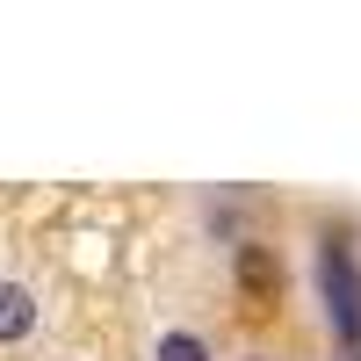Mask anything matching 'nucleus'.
<instances>
[{
    "label": "nucleus",
    "mask_w": 361,
    "mask_h": 361,
    "mask_svg": "<svg viewBox=\"0 0 361 361\" xmlns=\"http://www.w3.org/2000/svg\"><path fill=\"white\" fill-rule=\"evenodd\" d=\"M325 296H333V325H340V340H361V275H354V260H347L340 238L325 246Z\"/></svg>",
    "instance_id": "f257e3e1"
},
{
    "label": "nucleus",
    "mask_w": 361,
    "mask_h": 361,
    "mask_svg": "<svg viewBox=\"0 0 361 361\" xmlns=\"http://www.w3.org/2000/svg\"><path fill=\"white\" fill-rule=\"evenodd\" d=\"M29 325H37V296H29L22 282H8V289H0V347H15Z\"/></svg>",
    "instance_id": "f03ea898"
},
{
    "label": "nucleus",
    "mask_w": 361,
    "mask_h": 361,
    "mask_svg": "<svg viewBox=\"0 0 361 361\" xmlns=\"http://www.w3.org/2000/svg\"><path fill=\"white\" fill-rule=\"evenodd\" d=\"M238 282H260V289H275V260H267V246H246V253H238Z\"/></svg>",
    "instance_id": "7ed1b4c3"
},
{
    "label": "nucleus",
    "mask_w": 361,
    "mask_h": 361,
    "mask_svg": "<svg viewBox=\"0 0 361 361\" xmlns=\"http://www.w3.org/2000/svg\"><path fill=\"white\" fill-rule=\"evenodd\" d=\"M159 361H209V347H202L195 333H166V340H159Z\"/></svg>",
    "instance_id": "20e7f679"
}]
</instances>
